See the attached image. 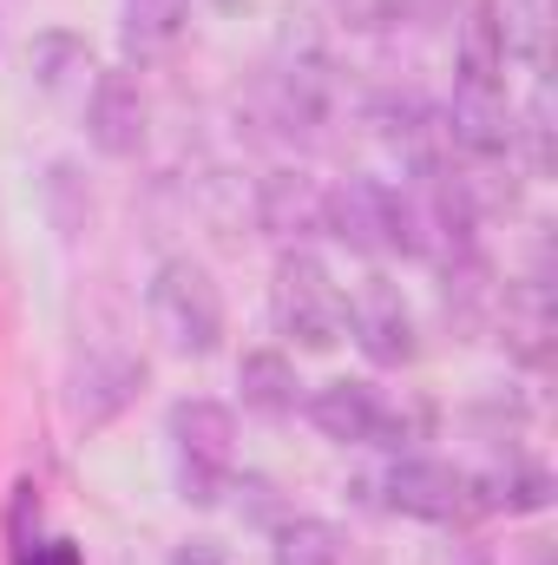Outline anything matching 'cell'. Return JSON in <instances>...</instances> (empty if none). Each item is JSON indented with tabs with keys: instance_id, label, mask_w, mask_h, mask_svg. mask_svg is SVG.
<instances>
[{
	"instance_id": "obj_1",
	"label": "cell",
	"mask_w": 558,
	"mask_h": 565,
	"mask_svg": "<svg viewBox=\"0 0 558 565\" xmlns=\"http://www.w3.org/2000/svg\"><path fill=\"white\" fill-rule=\"evenodd\" d=\"M440 126H447V145L466 151V158H500L506 145L519 139L513 106H506V33H500L493 7L466 13L460 73H453V99H447Z\"/></svg>"
},
{
	"instance_id": "obj_2",
	"label": "cell",
	"mask_w": 558,
	"mask_h": 565,
	"mask_svg": "<svg viewBox=\"0 0 558 565\" xmlns=\"http://www.w3.org/2000/svg\"><path fill=\"white\" fill-rule=\"evenodd\" d=\"M144 302H151V329L164 335V349H178V355H217L224 349V296H217L204 264H191V257L158 264Z\"/></svg>"
},
{
	"instance_id": "obj_3",
	"label": "cell",
	"mask_w": 558,
	"mask_h": 565,
	"mask_svg": "<svg viewBox=\"0 0 558 565\" xmlns=\"http://www.w3.org/2000/svg\"><path fill=\"white\" fill-rule=\"evenodd\" d=\"M171 454H178V493L191 507H217L237 467V422L224 402H178L171 408Z\"/></svg>"
},
{
	"instance_id": "obj_4",
	"label": "cell",
	"mask_w": 558,
	"mask_h": 565,
	"mask_svg": "<svg viewBox=\"0 0 558 565\" xmlns=\"http://www.w3.org/2000/svg\"><path fill=\"white\" fill-rule=\"evenodd\" d=\"M270 316L296 349H335L342 342V322H348V302L335 277L309 257V250H282L277 257V282H270Z\"/></svg>"
},
{
	"instance_id": "obj_5",
	"label": "cell",
	"mask_w": 558,
	"mask_h": 565,
	"mask_svg": "<svg viewBox=\"0 0 558 565\" xmlns=\"http://www.w3.org/2000/svg\"><path fill=\"white\" fill-rule=\"evenodd\" d=\"M322 237L362 250V257H382V250H401V198L395 184L382 178H342L322 204Z\"/></svg>"
},
{
	"instance_id": "obj_6",
	"label": "cell",
	"mask_w": 558,
	"mask_h": 565,
	"mask_svg": "<svg viewBox=\"0 0 558 565\" xmlns=\"http://www.w3.org/2000/svg\"><path fill=\"white\" fill-rule=\"evenodd\" d=\"M309 422L329 440H342V447H401L408 440V422L382 402L375 382H329V388H315L309 395Z\"/></svg>"
},
{
	"instance_id": "obj_7",
	"label": "cell",
	"mask_w": 558,
	"mask_h": 565,
	"mask_svg": "<svg viewBox=\"0 0 558 565\" xmlns=\"http://www.w3.org/2000/svg\"><path fill=\"white\" fill-rule=\"evenodd\" d=\"M382 493H388L395 513L427 520V526H460V520L480 507V500H473V480H466L460 467H447V460H395V467L382 473Z\"/></svg>"
},
{
	"instance_id": "obj_8",
	"label": "cell",
	"mask_w": 558,
	"mask_h": 565,
	"mask_svg": "<svg viewBox=\"0 0 558 565\" xmlns=\"http://www.w3.org/2000/svg\"><path fill=\"white\" fill-rule=\"evenodd\" d=\"M348 322H355V342H362V355H368L375 369H408V362L420 355L415 309L401 302V289H395L388 277H368V282H362V296H355Z\"/></svg>"
},
{
	"instance_id": "obj_9",
	"label": "cell",
	"mask_w": 558,
	"mask_h": 565,
	"mask_svg": "<svg viewBox=\"0 0 558 565\" xmlns=\"http://www.w3.org/2000/svg\"><path fill=\"white\" fill-rule=\"evenodd\" d=\"M144 126H151V106H144L139 79H132V73H99V79H93V99H86V139H93V151H106V158H139Z\"/></svg>"
},
{
	"instance_id": "obj_10",
	"label": "cell",
	"mask_w": 558,
	"mask_h": 565,
	"mask_svg": "<svg viewBox=\"0 0 558 565\" xmlns=\"http://www.w3.org/2000/svg\"><path fill=\"white\" fill-rule=\"evenodd\" d=\"M322 204L329 191L309 178V171H270L257 184V224L282 237V244H302V237H322Z\"/></svg>"
},
{
	"instance_id": "obj_11",
	"label": "cell",
	"mask_w": 558,
	"mask_h": 565,
	"mask_svg": "<svg viewBox=\"0 0 558 565\" xmlns=\"http://www.w3.org/2000/svg\"><path fill=\"white\" fill-rule=\"evenodd\" d=\"M139 388H144V362H132V355H86L79 375H73V422L106 427Z\"/></svg>"
},
{
	"instance_id": "obj_12",
	"label": "cell",
	"mask_w": 558,
	"mask_h": 565,
	"mask_svg": "<svg viewBox=\"0 0 558 565\" xmlns=\"http://www.w3.org/2000/svg\"><path fill=\"white\" fill-rule=\"evenodd\" d=\"M546 335H552V282H546V270H533L526 282L506 289V342L519 362H539Z\"/></svg>"
},
{
	"instance_id": "obj_13",
	"label": "cell",
	"mask_w": 558,
	"mask_h": 565,
	"mask_svg": "<svg viewBox=\"0 0 558 565\" xmlns=\"http://www.w3.org/2000/svg\"><path fill=\"white\" fill-rule=\"evenodd\" d=\"M26 66H33V79H40L53 99H66V93H79L86 79H99V73H93V46H86L79 33H40L33 53H26Z\"/></svg>"
},
{
	"instance_id": "obj_14",
	"label": "cell",
	"mask_w": 558,
	"mask_h": 565,
	"mask_svg": "<svg viewBox=\"0 0 558 565\" xmlns=\"http://www.w3.org/2000/svg\"><path fill=\"white\" fill-rule=\"evenodd\" d=\"M237 388H244V408H257V415H289L296 408V362L277 355V349H250L244 362H237Z\"/></svg>"
},
{
	"instance_id": "obj_15",
	"label": "cell",
	"mask_w": 558,
	"mask_h": 565,
	"mask_svg": "<svg viewBox=\"0 0 558 565\" xmlns=\"http://www.w3.org/2000/svg\"><path fill=\"white\" fill-rule=\"evenodd\" d=\"M473 500L480 507H500V513H539L552 500V480H546V467L513 460V467H493L486 480H473Z\"/></svg>"
},
{
	"instance_id": "obj_16",
	"label": "cell",
	"mask_w": 558,
	"mask_h": 565,
	"mask_svg": "<svg viewBox=\"0 0 558 565\" xmlns=\"http://www.w3.org/2000/svg\"><path fill=\"white\" fill-rule=\"evenodd\" d=\"M270 565H342V533L329 520H282Z\"/></svg>"
},
{
	"instance_id": "obj_17",
	"label": "cell",
	"mask_w": 558,
	"mask_h": 565,
	"mask_svg": "<svg viewBox=\"0 0 558 565\" xmlns=\"http://www.w3.org/2000/svg\"><path fill=\"white\" fill-rule=\"evenodd\" d=\"M184 33V0H126V46L158 53Z\"/></svg>"
},
{
	"instance_id": "obj_18",
	"label": "cell",
	"mask_w": 558,
	"mask_h": 565,
	"mask_svg": "<svg viewBox=\"0 0 558 565\" xmlns=\"http://www.w3.org/2000/svg\"><path fill=\"white\" fill-rule=\"evenodd\" d=\"M73 164H53V217H60V237H79L86 231V211H73Z\"/></svg>"
},
{
	"instance_id": "obj_19",
	"label": "cell",
	"mask_w": 558,
	"mask_h": 565,
	"mask_svg": "<svg viewBox=\"0 0 558 565\" xmlns=\"http://www.w3.org/2000/svg\"><path fill=\"white\" fill-rule=\"evenodd\" d=\"M13 565H86V559H79V546H73V540H40L33 553H20Z\"/></svg>"
},
{
	"instance_id": "obj_20",
	"label": "cell",
	"mask_w": 558,
	"mask_h": 565,
	"mask_svg": "<svg viewBox=\"0 0 558 565\" xmlns=\"http://www.w3.org/2000/svg\"><path fill=\"white\" fill-rule=\"evenodd\" d=\"M171 565H224V546H217V540H184V546L171 553Z\"/></svg>"
}]
</instances>
